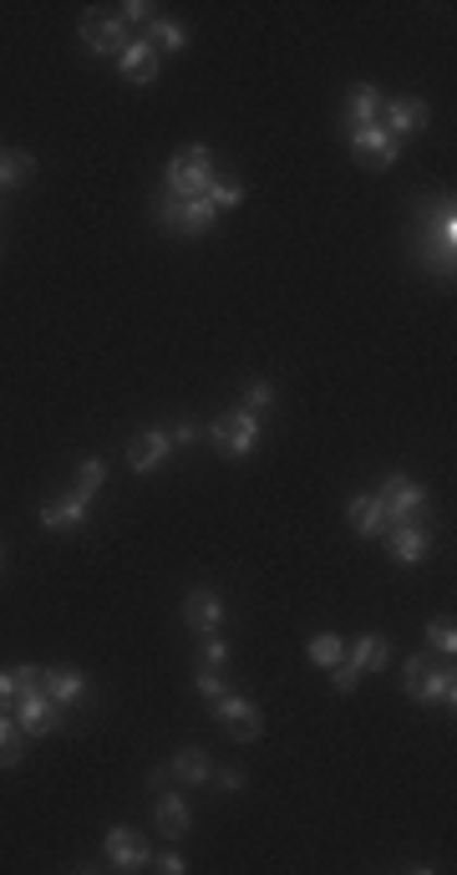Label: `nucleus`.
Masks as SVG:
<instances>
[{
  "label": "nucleus",
  "mask_w": 457,
  "mask_h": 875,
  "mask_svg": "<svg viewBox=\"0 0 457 875\" xmlns=\"http://www.w3.org/2000/svg\"><path fill=\"white\" fill-rule=\"evenodd\" d=\"M417 250H422V260H428L432 275H453V265H457V209H453V193L422 204V235H417Z\"/></svg>",
  "instance_id": "1"
},
{
  "label": "nucleus",
  "mask_w": 457,
  "mask_h": 875,
  "mask_svg": "<svg viewBox=\"0 0 457 875\" xmlns=\"http://www.w3.org/2000/svg\"><path fill=\"white\" fill-rule=\"evenodd\" d=\"M214 178H219L214 174V153H208L204 143H189V149H178L173 158H168L163 189L173 193V199H204Z\"/></svg>",
  "instance_id": "2"
},
{
  "label": "nucleus",
  "mask_w": 457,
  "mask_h": 875,
  "mask_svg": "<svg viewBox=\"0 0 457 875\" xmlns=\"http://www.w3.org/2000/svg\"><path fill=\"white\" fill-rule=\"evenodd\" d=\"M260 438H265V417L244 413V407H234V413H224V417L208 423V444L219 448L224 459H250L254 448H260Z\"/></svg>",
  "instance_id": "3"
},
{
  "label": "nucleus",
  "mask_w": 457,
  "mask_h": 875,
  "mask_svg": "<svg viewBox=\"0 0 457 875\" xmlns=\"http://www.w3.org/2000/svg\"><path fill=\"white\" fill-rule=\"evenodd\" d=\"M376 499H382L386 520L392 524H428V509H432V494L417 484V478L407 474H386L382 489H376Z\"/></svg>",
  "instance_id": "4"
},
{
  "label": "nucleus",
  "mask_w": 457,
  "mask_h": 875,
  "mask_svg": "<svg viewBox=\"0 0 457 875\" xmlns=\"http://www.w3.org/2000/svg\"><path fill=\"white\" fill-rule=\"evenodd\" d=\"M346 138H351V153H356V164L371 168V174H382V168L397 164V153L401 143L392 133H386L382 122H361V128H346Z\"/></svg>",
  "instance_id": "5"
},
{
  "label": "nucleus",
  "mask_w": 457,
  "mask_h": 875,
  "mask_svg": "<svg viewBox=\"0 0 457 875\" xmlns=\"http://www.w3.org/2000/svg\"><path fill=\"white\" fill-rule=\"evenodd\" d=\"M103 855L112 871H148L153 865V846L148 835L133 830V825H112V830L103 835Z\"/></svg>",
  "instance_id": "6"
},
{
  "label": "nucleus",
  "mask_w": 457,
  "mask_h": 875,
  "mask_svg": "<svg viewBox=\"0 0 457 875\" xmlns=\"http://www.w3.org/2000/svg\"><path fill=\"white\" fill-rule=\"evenodd\" d=\"M214 718H219L224 733H229L234 743H254L260 733H265V712H260V702L239 698V693H224V698H214Z\"/></svg>",
  "instance_id": "7"
},
{
  "label": "nucleus",
  "mask_w": 457,
  "mask_h": 875,
  "mask_svg": "<svg viewBox=\"0 0 457 875\" xmlns=\"http://www.w3.org/2000/svg\"><path fill=\"white\" fill-rule=\"evenodd\" d=\"M158 220L163 229H173V235H204V229H214V220H219V209L208 204V199H163L158 204Z\"/></svg>",
  "instance_id": "8"
},
{
  "label": "nucleus",
  "mask_w": 457,
  "mask_h": 875,
  "mask_svg": "<svg viewBox=\"0 0 457 875\" xmlns=\"http://www.w3.org/2000/svg\"><path fill=\"white\" fill-rule=\"evenodd\" d=\"M82 46H87L92 57L118 61V51L128 46V26H122V15L118 11H87L82 15Z\"/></svg>",
  "instance_id": "9"
},
{
  "label": "nucleus",
  "mask_w": 457,
  "mask_h": 875,
  "mask_svg": "<svg viewBox=\"0 0 457 875\" xmlns=\"http://www.w3.org/2000/svg\"><path fill=\"white\" fill-rule=\"evenodd\" d=\"M11 718L26 738H46V733H57L61 728V708L46 698L41 687H36V693H21V698L11 702Z\"/></svg>",
  "instance_id": "10"
},
{
  "label": "nucleus",
  "mask_w": 457,
  "mask_h": 875,
  "mask_svg": "<svg viewBox=\"0 0 457 875\" xmlns=\"http://www.w3.org/2000/svg\"><path fill=\"white\" fill-rule=\"evenodd\" d=\"M376 122H382L386 133L401 143V138H412V133H422V128H428V122H432V107L422 103V97H386V103H382V118H376Z\"/></svg>",
  "instance_id": "11"
},
{
  "label": "nucleus",
  "mask_w": 457,
  "mask_h": 875,
  "mask_svg": "<svg viewBox=\"0 0 457 875\" xmlns=\"http://www.w3.org/2000/svg\"><path fill=\"white\" fill-rule=\"evenodd\" d=\"M401 693H407L412 702H422V708H447V712H453V702H457V677H453V667H437V662H432V667L422 672L412 687H401Z\"/></svg>",
  "instance_id": "12"
},
{
  "label": "nucleus",
  "mask_w": 457,
  "mask_h": 875,
  "mask_svg": "<svg viewBox=\"0 0 457 875\" xmlns=\"http://www.w3.org/2000/svg\"><path fill=\"white\" fill-rule=\"evenodd\" d=\"M118 72L133 87H148L153 76H158V51H153L148 36H128V46L118 51Z\"/></svg>",
  "instance_id": "13"
},
{
  "label": "nucleus",
  "mask_w": 457,
  "mask_h": 875,
  "mask_svg": "<svg viewBox=\"0 0 457 875\" xmlns=\"http://www.w3.org/2000/svg\"><path fill=\"white\" fill-rule=\"evenodd\" d=\"M168 459H173V438L163 428H143L133 444H128V469H133V474H153V469Z\"/></svg>",
  "instance_id": "14"
},
{
  "label": "nucleus",
  "mask_w": 457,
  "mask_h": 875,
  "mask_svg": "<svg viewBox=\"0 0 457 875\" xmlns=\"http://www.w3.org/2000/svg\"><path fill=\"white\" fill-rule=\"evenodd\" d=\"M382 540H386V549H392V560L397 565H422L428 560V549H432L428 524H392Z\"/></svg>",
  "instance_id": "15"
},
{
  "label": "nucleus",
  "mask_w": 457,
  "mask_h": 875,
  "mask_svg": "<svg viewBox=\"0 0 457 875\" xmlns=\"http://www.w3.org/2000/svg\"><path fill=\"white\" fill-rule=\"evenodd\" d=\"M346 662H351L361 677H366V672H386L392 667V641H386L382 631H366V637L346 641Z\"/></svg>",
  "instance_id": "16"
},
{
  "label": "nucleus",
  "mask_w": 457,
  "mask_h": 875,
  "mask_svg": "<svg viewBox=\"0 0 457 875\" xmlns=\"http://www.w3.org/2000/svg\"><path fill=\"white\" fill-rule=\"evenodd\" d=\"M346 524H351L361 540H382L386 530H392V520H386V509L376 494H356L351 505H346Z\"/></svg>",
  "instance_id": "17"
},
{
  "label": "nucleus",
  "mask_w": 457,
  "mask_h": 875,
  "mask_svg": "<svg viewBox=\"0 0 457 875\" xmlns=\"http://www.w3.org/2000/svg\"><path fill=\"white\" fill-rule=\"evenodd\" d=\"M183 622H189L199 637L219 631V626H224V601L214 591H204V586H199V591L183 595Z\"/></svg>",
  "instance_id": "18"
},
{
  "label": "nucleus",
  "mask_w": 457,
  "mask_h": 875,
  "mask_svg": "<svg viewBox=\"0 0 457 875\" xmlns=\"http://www.w3.org/2000/svg\"><path fill=\"white\" fill-rule=\"evenodd\" d=\"M41 693L57 702V708H72V702L87 698V677H82L76 667H46L41 672Z\"/></svg>",
  "instance_id": "19"
},
{
  "label": "nucleus",
  "mask_w": 457,
  "mask_h": 875,
  "mask_svg": "<svg viewBox=\"0 0 457 875\" xmlns=\"http://www.w3.org/2000/svg\"><path fill=\"white\" fill-rule=\"evenodd\" d=\"M87 509H92V499H82V494H67V499H57V505L41 509V530H51V534L82 530V524H87Z\"/></svg>",
  "instance_id": "20"
},
{
  "label": "nucleus",
  "mask_w": 457,
  "mask_h": 875,
  "mask_svg": "<svg viewBox=\"0 0 457 875\" xmlns=\"http://www.w3.org/2000/svg\"><path fill=\"white\" fill-rule=\"evenodd\" d=\"M158 830H163V840H183V835L193 830L189 800H183V794H173V789H163V794H158Z\"/></svg>",
  "instance_id": "21"
},
{
  "label": "nucleus",
  "mask_w": 457,
  "mask_h": 875,
  "mask_svg": "<svg viewBox=\"0 0 457 875\" xmlns=\"http://www.w3.org/2000/svg\"><path fill=\"white\" fill-rule=\"evenodd\" d=\"M382 87H371V82H356L351 92H346V128H361V122H376L382 118Z\"/></svg>",
  "instance_id": "22"
},
{
  "label": "nucleus",
  "mask_w": 457,
  "mask_h": 875,
  "mask_svg": "<svg viewBox=\"0 0 457 875\" xmlns=\"http://www.w3.org/2000/svg\"><path fill=\"white\" fill-rule=\"evenodd\" d=\"M168 773H173L178 784H208V779H214V758H208L204 748H178Z\"/></svg>",
  "instance_id": "23"
},
{
  "label": "nucleus",
  "mask_w": 457,
  "mask_h": 875,
  "mask_svg": "<svg viewBox=\"0 0 457 875\" xmlns=\"http://www.w3.org/2000/svg\"><path fill=\"white\" fill-rule=\"evenodd\" d=\"M148 42H153V51H183L189 46V31H183V21H173V15H153L148 21Z\"/></svg>",
  "instance_id": "24"
},
{
  "label": "nucleus",
  "mask_w": 457,
  "mask_h": 875,
  "mask_svg": "<svg viewBox=\"0 0 457 875\" xmlns=\"http://www.w3.org/2000/svg\"><path fill=\"white\" fill-rule=\"evenodd\" d=\"M31 174H36V158H31L26 149H0V193L21 189Z\"/></svg>",
  "instance_id": "25"
},
{
  "label": "nucleus",
  "mask_w": 457,
  "mask_h": 875,
  "mask_svg": "<svg viewBox=\"0 0 457 875\" xmlns=\"http://www.w3.org/2000/svg\"><path fill=\"white\" fill-rule=\"evenodd\" d=\"M305 657H310V667L330 672L340 657H346V641H340L336 631H321V637H310V641H305Z\"/></svg>",
  "instance_id": "26"
},
{
  "label": "nucleus",
  "mask_w": 457,
  "mask_h": 875,
  "mask_svg": "<svg viewBox=\"0 0 457 875\" xmlns=\"http://www.w3.org/2000/svg\"><path fill=\"white\" fill-rule=\"evenodd\" d=\"M26 758V733L15 728L11 712H0V769H15Z\"/></svg>",
  "instance_id": "27"
},
{
  "label": "nucleus",
  "mask_w": 457,
  "mask_h": 875,
  "mask_svg": "<svg viewBox=\"0 0 457 875\" xmlns=\"http://www.w3.org/2000/svg\"><path fill=\"white\" fill-rule=\"evenodd\" d=\"M239 407L265 417L269 407H275V382H269V377H254V382H244V402H239Z\"/></svg>",
  "instance_id": "28"
},
{
  "label": "nucleus",
  "mask_w": 457,
  "mask_h": 875,
  "mask_svg": "<svg viewBox=\"0 0 457 875\" xmlns=\"http://www.w3.org/2000/svg\"><path fill=\"white\" fill-rule=\"evenodd\" d=\"M204 199H208V204H214V209H219V214H224V209L244 204V184H234V178H214V184H208V193H204Z\"/></svg>",
  "instance_id": "29"
},
{
  "label": "nucleus",
  "mask_w": 457,
  "mask_h": 875,
  "mask_svg": "<svg viewBox=\"0 0 457 875\" xmlns=\"http://www.w3.org/2000/svg\"><path fill=\"white\" fill-rule=\"evenodd\" d=\"M103 478H107V459H82V469H76V489L82 499H92V494L103 489Z\"/></svg>",
  "instance_id": "30"
},
{
  "label": "nucleus",
  "mask_w": 457,
  "mask_h": 875,
  "mask_svg": "<svg viewBox=\"0 0 457 875\" xmlns=\"http://www.w3.org/2000/svg\"><path fill=\"white\" fill-rule=\"evenodd\" d=\"M428 647H432V652H443V657H453L457 652V626L443 622V616H437V622H428Z\"/></svg>",
  "instance_id": "31"
},
{
  "label": "nucleus",
  "mask_w": 457,
  "mask_h": 875,
  "mask_svg": "<svg viewBox=\"0 0 457 875\" xmlns=\"http://www.w3.org/2000/svg\"><path fill=\"white\" fill-rule=\"evenodd\" d=\"M330 687H336L340 698H346V693H356V687H361V672H356L351 662H346V657H340L336 667H330Z\"/></svg>",
  "instance_id": "32"
},
{
  "label": "nucleus",
  "mask_w": 457,
  "mask_h": 875,
  "mask_svg": "<svg viewBox=\"0 0 457 875\" xmlns=\"http://www.w3.org/2000/svg\"><path fill=\"white\" fill-rule=\"evenodd\" d=\"M224 662H229V641H224L219 631H208V637H204V667L219 672Z\"/></svg>",
  "instance_id": "33"
},
{
  "label": "nucleus",
  "mask_w": 457,
  "mask_h": 875,
  "mask_svg": "<svg viewBox=\"0 0 457 875\" xmlns=\"http://www.w3.org/2000/svg\"><path fill=\"white\" fill-rule=\"evenodd\" d=\"M118 15H122V26L133 31V26H148V21H153V15H158V11H153L148 0H128V5H122Z\"/></svg>",
  "instance_id": "34"
},
{
  "label": "nucleus",
  "mask_w": 457,
  "mask_h": 875,
  "mask_svg": "<svg viewBox=\"0 0 457 875\" xmlns=\"http://www.w3.org/2000/svg\"><path fill=\"white\" fill-rule=\"evenodd\" d=\"M11 683H15V698H21V693H36V687H41V667L21 662V667H11Z\"/></svg>",
  "instance_id": "35"
},
{
  "label": "nucleus",
  "mask_w": 457,
  "mask_h": 875,
  "mask_svg": "<svg viewBox=\"0 0 457 875\" xmlns=\"http://www.w3.org/2000/svg\"><path fill=\"white\" fill-rule=\"evenodd\" d=\"M193 687H199V698H208V702H214V698H224V693H229V687H224V677H219V672H214V667H204V672H199V683H193Z\"/></svg>",
  "instance_id": "36"
},
{
  "label": "nucleus",
  "mask_w": 457,
  "mask_h": 875,
  "mask_svg": "<svg viewBox=\"0 0 457 875\" xmlns=\"http://www.w3.org/2000/svg\"><path fill=\"white\" fill-rule=\"evenodd\" d=\"M153 871H158V875H183L189 865H183V855H178V850H163V855H153Z\"/></svg>",
  "instance_id": "37"
},
{
  "label": "nucleus",
  "mask_w": 457,
  "mask_h": 875,
  "mask_svg": "<svg viewBox=\"0 0 457 875\" xmlns=\"http://www.w3.org/2000/svg\"><path fill=\"white\" fill-rule=\"evenodd\" d=\"M168 438H173V448H189V444H199L204 433H199V423H193V417H183V423H178V428L168 433Z\"/></svg>",
  "instance_id": "38"
},
{
  "label": "nucleus",
  "mask_w": 457,
  "mask_h": 875,
  "mask_svg": "<svg viewBox=\"0 0 457 875\" xmlns=\"http://www.w3.org/2000/svg\"><path fill=\"white\" fill-rule=\"evenodd\" d=\"M214 784H219V789H229V794H239V789L250 784V779H244V773H239V769H214Z\"/></svg>",
  "instance_id": "39"
},
{
  "label": "nucleus",
  "mask_w": 457,
  "mask_h": 875,
  "mask_svg": "<svg viewBox=\"0 0 457 875\" xmlns=\"http://www.w3.org/2000/svg\"><path fill=\"white\" fill-rule=\"evenodd\" d=\"M15 702V683H11V672H0V712H11Z\"/></svg>",
  "instance_id": "40"
},
{
  "label": "nucleus",
  "mask_w": 457,
  "mask_h": 875,
  "mask_svg": "<svg viewBox=\"0 0 457 875\" xmlns=\"http://www.w3.org/2000/svg\"><path fill=\"white\" fill-rule=\"evenodd\" d=\"M0 570H5V560H0Z\"/></svg>",
  "instance_id": "41"
}]
</instances>
